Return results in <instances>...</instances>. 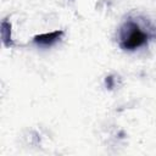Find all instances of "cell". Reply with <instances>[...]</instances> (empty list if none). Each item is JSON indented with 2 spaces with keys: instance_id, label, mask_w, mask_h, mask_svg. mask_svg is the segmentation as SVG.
<instances>
[{
  "instance_id": "4",
  "label": "cell",
  "mask_w": 156,
  "mask_h": 156,
  "mask_svg": "<svg viewBox=\"0 0 156 156\" xmlns=\"http://www.w3.org/2000/svg\"><path fill=\"white\" fill-rule=\"evenodd\" d=\"M106 82H108V88H112V77H108V78H106Z\"/></svg>"
},
{
  "instance_id": "2",
  "label": "cell",
  "mask_w": 156,
  "mask_h": 156,
  "mask_svg": "<svg viewBox=\"0 0 156 156\" xmlns=\"http://www.w3.org/2000/svg\"><path fill=\"white\" fill-rule=\"evenodd\" d=\"M65 32L63 30H54L50 33H43V34H38L33 38V43L37 44L38 46H44V48H49L52 46L54 44H56L57 41L61 40V38L63 37Z\"/></svg>"
},
{
  "instance_id": "1",
  "label": "cell",
  "mask_w": 156,
  "mask_h": 156,
  "mask_svg": "<svg viewBox=\"0 0 156 156\" xmlns=\"http://www.w3.org/2000/svg\"><path fill=\"white\" fill-rule=\"evenodd\" d=\"M134 18H128L119 28V46L123 50L134 51L141 46L147 45L150 39L149 30Z\"/></svg>"
},
{
  "instance_id": "3",
  "label": "cell",
  "mask_w": 156,
  "mask_h": 156,
  "mask_svg": "<svg viewBox=\"0 0 156 156\" xmlns=\"http://www.w3.org/2000/svg\"><path fill=\"white\" fill-rule=\"evenodd\" d=\"M1 38L6 48H11L13 45L12 39H11V23L7 20H4L1 22Z\"/></svg>"
}]
</instances>
